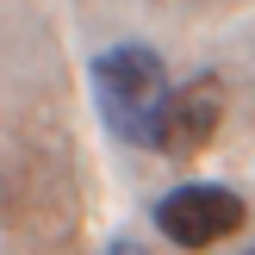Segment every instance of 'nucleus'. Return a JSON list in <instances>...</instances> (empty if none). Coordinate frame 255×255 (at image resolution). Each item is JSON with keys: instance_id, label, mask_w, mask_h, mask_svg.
<instances>
[{"instance_id": "f257e3e1", "label": "nucleus", "mask_w": 255, "mask_h": 255, "mask_svg": "<svg viewBox=\"0 0 255 255\" xmlns=\"http://www.w3.org/2000/svg\"><path fill=\"white\" fill-rule=\"evenodd\" d=\"M94 87H100V112L106 125L125 137V143L149 149V131H156V112L168 100V69L149 44H119L94 62Z\"/></svg>"}, {"instance_id": "20e7f679", "label": "nucleus", "mask_w": 255, "mask_h": 255, "mask_svg": "<svg viewBox=\"0 0 255 255\" xmlns=\"http://www.w3.org/2000/svg\"><path fill=\"white\" fill-rule=\"evenodd\" d=\"M106 255H149V249H143V243H131V237H119V243H112Z\"/></svg>"}, {"instance_id": "f03ea898", "label": "nucleus", "mask_w": 255, "mask_h": 255, "mask_svg": "<svg viewBox=\"0 0 255 255\" xmlns=\"http://www.w3.org/2000/svg\"><path fill=\"white\" fill-rule=\"evenodd\" d=\"M243 218H249L243 199H237L231 187H206V181L174 187L156 206V224H162V237H168L174 249H212V243H224V237L243 231Z\"/></svg>"}, {"instance_id": "7ed1b4c3", "label": "nucleus", "mask_w": 255, "mask_h": 255, "mask_svg": "<svg viewBox=\"0 0 255 255\" xmlns=\"http://www.w3.org/2000/svg\"><path fill=\"white\" fill-rule=\"evenodd\" d=\"M218 119H224V81L218 75H193V81L168 87V100L156 112V131H149V149H162V156H199L218 137Z\"/></svg>"}, {"instance_id": "39448f33", "label": "nucleus", "mask_w": 255, "mask_h": 255, "mask_svg": "<svg viewBox=\"0 0 255 255\" xmlns=\"http://www.w3.org/2000/svg\"><path fill=\"white\" fill-rule=\"evenodd\" d=\"M249 255H255V249H249Z\"/></svg>"}]
</instances>
